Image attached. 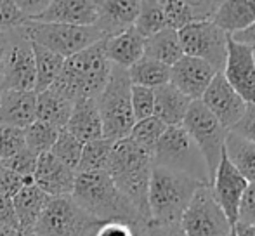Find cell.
Masks as SVG:
<instances>
[{"instance_id":"cell-28","label":"cell","mask_w":255,"mask_h":236,"mask_svg":"<svg viewBox=\"0 0 255 236\" xmlns=\"http://www.w3.org/2000/svg\"><path fill=\"white\" fill-rule=\"evenodd\" d=\"M224 153L229 163L249 182H255V142L228 132L224 141Z\"/></svg>"},{"instance_id":"cell-51","label":"cell","mask_w":255,"mask_h":236,"mask_svg":"<svg viewBox=\"0 0 255 236\" xmlns=\"http://www.w3.org/2000/svg\"><path fill=\"white\" fill-rule=\"evenodd\" d=\"M17 233H19V230H14L10 226L0 224V236H17Z\"/></svg>"},{"instance_id":"cell-22","label":"cell","mask_w":255,"mask_h":236,"mask_svg":"<svg viewBox=\"0 0 255 236\" xmlns=\"http://www.w3.org/2000/svg\"><path fill=\"white\" fill-rule=\"evenodd\" d=\"M144 37L134 26L113 37L104 38V52L113 66L128 70L141 58H144Z\"/></svg>"},{"instance_id":"cell-43","label":"cell","mask_w":255,"mask_h":236,"mask_svg":"<svg viewBox=\"0 0 255 236\" xmlns=\"http://www.w3.org/2000/svg\"><path fill=\"white\" fill-rule=\"evenodd\" d=\"M229 132L247 139L250 142H255V105H247L245 113L235 123V127Z\"/></svg>"},{"instance_id":"cell-57","label":"cell","mask_w":255,"mask_h":236,"mask_svg":"<svg viewBox=\"0 0 255 236\" xmlns=\"http://www.w3.org/2000/svg\"><path fill=\"white\" fill-rule=\"evenodd\" d=\"M254 59H255V51H254Z\"/></svg>"},{"instance_id":"cell-36","label":"cell","mask_w":255,"mask_h":236,"mask_svg":"<svg viewBox=\"0 0 255 236\" xmlns=\"http://www.w3.org/2000/svg\"><path fill=\"white\" fill-rule=\"evenodd\" d=\"M161 7H163L165 26L170 28V30L181 31L188 24L195 23L191 3L189 2H181V0L174 2V0H168V2H161Z\"/></svg>"},{"instance_id":"cell-25","label":"cell","mask_w":255,"mask_h":236,"mask_svg":"<svg viewBox=\"0 0 255 236\" xmlns=\"http://www.w3.org/2000/svg\"><path fill=\"white\" fill-rule=\"evenodd\" d=\"M255 21V0L221 2L212 23L224 33L235 35L243 31Z\"/></svg>"},{"instance_id":"cell-35","label":"cell","mask_w":255,"mask_h":236,"mask_svg":"<svg viewBox=\"0 0 255 236\" xmlns=\"http://www.w3.org/2000/svg\"><path fill=\"white\" fill-rule=\"evenodd\" d=\"M82 149H84V142H80L77 137L70 134L68 130H59L56 142H54L52 149L49 153L54 156L56 160H59L63 165L70 167L71 170L77 172L78 162H80L82 156Z\"/></svg>"},{"instance_id":"cell-44","label":"cell","mask_w":255,"mask_h":236,"mask_svg":"<svg viewBox=\"0 0 255 236\" xmlns=\"http://www.w3.org/2000/svg\"><path fill=\"white\" fill-rule=\"evenodd\" d=\"M139 228L125 223H104L96 230L94 236H137Z\"/></svg>"},{"instance_id":"cell-49","label":"cell","mask_w":255,"mask_h":236,"mask_svg":"<svg viewBox=\"0 0 255 236\" xmlns=\"http://www.w3.org/2000/svg\"><path fill=\"white\" fill-rule=\"evenodd\" d=\"M229 37H231L235 42H238V44L254 47V45H255V21L250 24L249 28H247V30L238 31V33H235V35H229Z\"/></svg>"},{"instance_id":"cell-26","label":"cell","mask_w":255,"mask_h":236,"mask_svg":"<svg viewBox=\"0 0 255 236\" xmlns=\"http://www.w3.org/2000/svg\"><path fill=\"white\" fill-rule=\"evenodd\" d=\"M144 56L168 68L174 66L184 56L179 42V33L170 28H163L161 31L148 37L144 40Z\"/></svg>"},{"instance_id":"cell-29","label":"cell","mask_w":255,"mask_h":236,"mask_svg":"<svg viewBox=\"0 0 255 236\" xmlns=\"http://www.w3.org/2000/svg\"><path fill=\"white\" fill-rule=\"evenodd\" d=\"M33 47V58H35V92H44L49 87H52V84L57 80V77L61 75L64 66V58H61L59 54L49 51V49L37 45L31 42Z\"/></svg>"},{"instance_id":"cell-2","label":"cell","mask_w":255,"mask_h":236,"mask_svg":"<svg viewBox=\"0 0 255 236\" xmlns=\"http://www.w3.org/2000/svg\"><path fill=\"white\" fill-rule=\"evenodd\" d=\"M80 209L91 217L104 223H125L130 226H144L146 223L135 207L118 191L106 172L77 174L71 193Z\"/></svg>"},{"instance_id":"cell-53","label":"cell","mask_w":255,"mask_h":236,"mask_svg":"<svg viewBox=\"0 0 255 236\" xmlns=\"http://www.w3.org/2000/svg\"><path fill=\"white\" fill-rule=\"evenodd\" d=\"M144 226H146V224H144ZM144 226H141V228L137 230V236H142V230H144Z\"/></svg>"},{"instance_id":"cell-38","label":"cell","mask_w":255,"mask_h":236,"mask_svg":"<svg viewBox=\"0 0 255 236\" xmlns=\"http://www.w3.org/2000/svg\"><path fill=\"white\" fill-rule=\"evenodd\" d=\"M24 144V130L9 125H0V160L12 158L16 153H19Z\"/></svg>"},{"instance_id":"cell-14","label":"cell","mask_w":255,"mask_h":236,"mask_svg":"<svg viewBox=\"0 0 255 236\" xmlns=\"http://www.w3.org/2000/svg\"><path fill=\"white\" fill-rule=\"evenodd\" d=\"M247 186H249V181L229 163L226 153L222 151L221 162H219V167L215 170L210 189L214 200L221 207V210L228 217L233 228H235L236 219H238L240 202H242V196L245 193Z\"/></svg>"},{"instance_id":"cell-6","label":"cell","mask_w":255,"mask_h":236,"mask_svg":"<svg viewBox=\"0 0 255 236\" xmlns=\"http://www.w3.org/2000/svg\"><path fill=\"white\" fill-rule=\"evenodd\" d=\"M130 80L124 68L113 66L104 91L98 96V108L103 121V137L120 141L128 137L135 123L130 105Z\"/></svg>"},{"instance_id":"cell-11","label":"cell","mask_w":255,"mask_h":236,"mask_svg":"<svg viewBox=\"0 0 255 236\" xmlns=\"http://www.w3.org/2000/svg\"><path fill=\"white\" fill-rule=\"evenodd\" d=\"M177 33L184 56L202 59L217 73H222L228 56V33L215 26L212 21L191 23Z\"/></svg>"},{"instance_id":"cell-32","label":"cell","mask_w":255,"mask_h":236,"mask_svg":"<svg viewBox=\"0 0 255 236\" xmlns=\"http://www.w3.org/2000/svg\"><path fill=\"white\" fill-rule=\"evenodd\" d=\"M57 135H59V128L44 123L40 120H35L33 123L24 128V144L28 149L40 156L51 151Z\"/></svg>"},{"instance_id":"cell-27","label":"cell","mask_w":255,"mask_h":236,"mask_svg":"<svg viewBox=\"0 0 255 236\" xmlns=\"http://www.w3.org/2000/svg\"><path fill=\"white\" fill-rule=\"evenodd\" d=\"M71 108H73V103L54 89H47L37 94V120L52 125L59 130L66 127Z\"/></svg>"},{"instance_id":"cell-8","label":"cell","mask_w":255,"mask_h":236,"mask_svg":"<svg viewBox=\"0 0 255 236\" xmlns=\"http://www.w3.org/2000/svg\"><path fill=\"white\" fill-rule=\"evenodd\" d=\"M99 226L71 196H57L49 200L33 231L40 236H94Z\"/></svg>"},{"instance_id":"cell-45","label":"cell","mask_w":255,"mask_h":236,"mask_svg":"<svg viewBox=\"0 0 255 236\" xmlns=\"http://www.w3.org/2000/svg\"><path fill=\"white\" fill-rule=\"evenodd\" d=\"M142 236H186L181 224H146Z\"/></svg>"},{"instance_id":"cell-50","label":"cell","mask_w":255,"mask_h":236,"mask_svg":"<svg viewBox=\"0 0 255 236\" xmlns=\"http://www.w3.org/2000/svg\"><path fill=\"white\" fill-rule=\"evenodd\" d=\"M235 236H255V226H245V224H235L233 228Z\"/></svg>"},{"instance_id":"cell-30","label":"cell","mask_w":255,"mask_h":236,"mask_svg":"<svg viewBox=\"0 0 255 236\" xmlns=\"http://www.w3.org/2000/svg\"><path fill=\"white\" fill-rule=\"evenodd\" d=\"M128 80L132 85L146 89H158L161 85L170 84V68L149 58H141L127 70Z\"/></svg>"},{"instance_id":"cell-18","label":"cell","mask_w":255,"mask_h":236,"mask_svg":"<svg viewBox=\"0 0 255 236\" xmlns=\"http://www.w3.org/2000/svg\"><path fill=\"white\" fill-rule=\"evenodd\" d=\"M35 23L71 24V26H94L98 21V3L91 0H59L49 2Z\"/></svg>"},{"instance_id":"cell-46","label":"cell","mask_w":255,"mask_h":236,"mask_svg":"<svg viewBox=\"0 0 255 236\" xmlns=\"http://www.w3.org/2000/svg\"><path fill=\"white\" fill-rule=\"evenodd\" d=\"M0 224L10 226L14 230H19L17 228V219H16V212H14L12 200L5 198L2 195H0Z\"/></svg>"},{"instance_id":"cell-4","label":"cell","mask_w":255,"mask_h":236,"mask_svg":"<svg viewBox=\"0 0 255 236\" xmlns=\"http://www.w3.org/2000/svg\"><path fill=\"white\" fill-rule=\"evenodd\" d=\"M202 186L205 184L195 179L153 165L148 189L149 223L179 224L193 195Z\"/></svg>"},{"instance_id":"cell-20","label":"cell","mask_w":255,"mask_h":236,"mask_svg":"<svg viewBox=\"0 0 255 236\" xmlns=\"http://www.w3.org/2000/svg\"><path fill=\"white\" fill-rule=\"evenodd\" d=\"M98 3V21L94 26L104 37H113L122 31L134 26L137 19L141 2L135 0H108V2H96Z\"/></svg>"},{"instance_id":"cell-21","label":"cell","mask_w":255,"mask_h":236,"mask_svg":"<svg viewBox=\"0 0 255 236\" xmlns=\"http://www.w3.org/2000/svg\"><path fill=\"white\" fill-rule=\"evenodd\" d=\"M64 130L70 132L80 142L98 141L103 137V121L96 99H78L73 103L71 115Z\"/></svg>"},{"instance_id":"cell-33","label":"cell","mask_w":255,"mask_h":236,"mask_svg":"<svg viewBox=\"0 0 255 236\" xmlns=\"http://www.w3.org/2000/svg\"><path fill=\"white\" fill-rule=\"evenodd\" d=\"M134 28L144 38L151 37V35L161 31L163 28H167L165 26V16H163L161 2H141Z\"/></svg>"},{"instance_id":"cell-58","label":"cell","mask_w":255,"mask_h":236,"mask_svg":"<svg viewBox=\"0 0 255 236\" xmlns=\"http://www.w3.org/2000/svg\"><path fill=\"white\" fill-rule=\"evenodd\" d=\"M252 49H254V51H255V45H254V47H252Z\"/></svg>"},{"instance_id":"cell-10","label":"cell","mask_w":255,"mask_h":236,"mask_svg":"<svg viewBox=\"0 0 255 236\" xmlns=\"http://www.w3.org/2000/svg\"><path fill=\"white\" fill-rule=\"evenodd\" d=\"M179 224L186 236H229L233 231L231 223L214 200L210 186L196 189Z\"/></svg>"},{"instance_id":"cell-55","label":"cell","mask_w":255,"mask_h":236,"mask_svg":"<svg viewBox=\"0 0 255 236\" xmlns=\"http://www.w3.org/2000/svg\"><path fill=\"white\" fill-rule=\"evenodd\" d=\"M229 236H235V233H233V231H231V235H229Z\"/></svg>"},{"instance_id":"cell-19","label":"cell","mask_w":255,"mask_h":236,"mask_svg":"<svg viewBox=\"0 0 255 236\" xmlns=\"http://www.w3.org/2000/svg\"><path fill=\"white\" fill-rule=\"evenodd\" d=\"M37 120V92L2 91L0 96V125L26 128Z\"/></svg>"},{"instance_id":"cell-39","label":"cell","mask_w":255,"mask_h":236,"mask_svg":"<svg viewBox=\"0 0 255 236\" xmlns=\"http://www.w3.org/2000/svg\"><path fill=\"white\" fill-rule=\"evenodd\" d=\"M37 162H38L37 153H33L28 148H23L19 153H16L12 158L5 160L3 165L12 170V172L19 174V176L33 179V172H35V169H37Z\"/></svg>"},{"instance_id":"cell-54","label":"cell","mask_w":255,"mask_h":236,"mask_svg":"<svg viewBox=\"0 0 255 236\" xmlns=\"http://www.w3.org/2000/svg\"><path fill=\"white\" fill-rule=\"evenodd\" d=\"M3 167H5V165H3V160H0V170H2Z\"/></svg>"},{"instance_id":"cell-5","label":"cell","mask_w":255,"mask_h":236,"mask_svg":"<svg viewBox=\"0 0 255 236\" xmlns=\"http://www.w3.org/2000/svg\"><path fill=\"white\" fill-rule=\"evenodd\" d=\"M153 165L210 186L207 163L182 125L167 127L153 151Z\"/></svg>"},{"instance_id":"cell-7","label":"cell","mask_w":255,"mask_h":236,"mask_svg":"<svg viewBox=\"0 0 255 236\" xmlns=\"http://www.w3.org/2000/svg\"><path fill=\"white\" fill-rule=\"evenodd\" d=\"M21 28L30 42L56 52L64 59L106 38L96 26H71V24L26 21Z\"/></svg>"},{"instance_id":"cell-42","label":"cell","mask_w":255,"mask_h":236,"mask_svg":"<svg viewBox=\"0 0 255 236\" xmlns=\"http://www.w3.org/2000/svg\"><path fill=\"white\" fill-rule=\"evenodd\" d=\"M236 224L255 226V182H249L245 193H243L242 202H240Z\"/></svg>"},{"instance_id":"cell-40","label":"cell","mask_w":255,"mask_h":236,"mask_svg":"<svg viewBox=\"0 0 255 236\" xmlns=\"http://www.w3.org/2000/svg\"><path fill=\"white\" fill-rule=\"evenodd\" d=\"M28 184H33L31 177H23L19 174L12 172L10 169H7V167L0 170V195L5 196V198L12 200Z\"/></svg>"},{"instance_id":"cell-24","label":"cell","mask_w":255,"mask_h":236,"mask_svg":"<svg viewBox=\"0 0 255 236\" xmlns=\"http://www.w3.org/2000/svg\"><path fill=\"white\" fill-rule=\"evenodd\" d=\"M51 196H47L35 184H28L12 198L19 231H33L38 219L44 214Z\"/></svg>"},{"instance_id":"cell-3","label":"cell","mask_w":255,"mask_h":236,"mask_svg":"<svg viewBox=\"0 0 255 236\" xmlns=\"http://www.w3.org/2000/svg\"><path fill=\"white\" fill-rule=\"evenodd\" d=\"M111 70L113 64L106 58L104 40H101L64 61L63 71L49 89H54L71 103L98 99L110 82Z\"/></svg>"},{"instance_id":"cell-1","label":"cell","mask_w":255,"mask_h":236,"mask_svg":"<svg viewBox=\"0 0 255 236\" xmlns=\"http://www.w3.org/2000/svg\"><path fill=\"white\" fill-rule=\"evenodd\" d=\"M153 170V153L135 144L130 137L113 142L106 174L118 191L135 207L141 217L149 223L148 189Z\"/></svg>"},{"instance_id":"cell-47","label":"cell","mask_w":255,"mask_h":236,"mask_svg":"<svg viewBox=\"0 0 255 236\" xmlns=\"http://www.w3.org/2000/svg\"><path fill=\"white\" fill-rule=\"evenodd\" d=\"M49 2H44V0H37V2H16V5L19 7L21 12L26 16V21H31L38 16V14L44 12V9L47 7Z\"/></svg>"},{"instance_id":"cell-13","label":"cell","mask_w":255,"mask_h":236,"mask_svg":"<svg viewBox=\"0 0 255 236\" xmlns=\"http://www.w3.org/2000/svg\"><path fill=\"white\" fill-rule=\"evenodd\" d=\"M222 75L247 105H255V59L252 47L228 37V56Z\"/></svg>"},{"instance_id":"cell-15","label":"cell","mask_w":255,"mask_h":236,"mask_svg":"<svg viewBox=\"0 0 255 236\" xmlns=\"http://www.w3.org/2000/svg\"><path fill=\"white\" fill-rule=\"evenodd\" d=\"M202 105L208 112L212 113L219 120V123L226 128L231 130L235 127V123L243 117L247 108V103L236 94V91L231 85L226 82L224 75L217 73L214 77V80L210 82V85L207 87V91L202 96Z\"/></svg>"},{"instance_id":"cell-34","label":"cell","mask_w":255,"mask_h":236,"mask_svg":"<svg viewBox=\"0 0 255 236\" xmlns=\"http://www.w3.org/2000/svg\"><path fill=\"white\" fill-rule=\"evenodd\" d=\"M165 130H167V125L161 123L156 117H149V118H146V120L135 121L130 134H128V137H130L135 144L144 148L146 151L153 153Z\"/></svg>"},{"instance_id":"cell-52","label":"cell","mask_w":255,"mask_h":236,"mask_svg":"<svg viewBox=\"0 0 255 236\" xmlns=\"http://www.w3.org/2000/svg\"><path fill=\"white\" fill-rule=\"evenodd\" d=\"M17 236H40V235H37L35 231H19Z\"/></svg>"},{"instance_id":"cell-9","label":"cell","mask_w":255,"mask_h":236,"mask_svg":"<svg viewBox=\"0 0 255 236\" xmlns=\"http://www.w3.org/2000/svg\"><path fill=\"white\" fill-rule=\"evenodd\" d=\"M182 128L188 132L191 141L202 153L208 169L210 184L214 181L215 170L221 162L224 151V141L228 130L219 123V120L202 105V101H193L189 106L186 118L182 121Z\"/></svg>"},{"instance_id":"cell-56","label":"cell","mask_w":255,"mask_h":236,"mask_svg":"<svg viewBox=\"0 0 255 236\" xmlns=\"http://www.w3.org/2000/svg\"><path fill=\"white\" fill-rule=\"evenodd\" d=\"M0 96H2V89H0Z\"/></svg>"},{"instance_id":"cell-41","label":"cell","mask_w":255,"mask_h":236,"mask_svg":"<svg viewBox=\"0 0 255 236\" xmlns=\"http://www.w3.org/2000/svg\"><path fill=\"white\" fill-rule=\"evenodd\" d=\"M26 23V16L19 10L16 2L0 0V30H14Z\"/></svg>"},{"instance_id":"cell-48","label":"cell","mask_w":255,"mask_h":236,"mask_svg":"<svg viewBox=\"0 0 255 236\" xmlns=\"http://www.w3.org/2000/svg\"><path fill=\"white\" fill-rule=\"evenodd\" d=\"M10 42V30H0V85H2L3 68H5L7 51H9Z\"/></svg>"},{"instance_id":"cell-12","label":"cell","mask_w":255,"mask_h":236,"mask_svg":"<svg viewBox=\"0 0 255 236\" xmlns=\"http://www.w3.org/2000/svg\"><path fill=\"white\" fill-rule=\"evenodd\" d=\"M35 58L33 47L23 28L10 30L9 51L2 77V91H33L35 92Z\"/></svg>"},{"instance_id":"cell-31","label":"cell","mask_w":255,"mask_h":236,"mask_svg":"<svg viewBox=\"0 0 255 236\" xmlns=\"http://www.w3.org/2000/svg\"><path fill=\"white\" fill-rule=\"evenodd\" d=\"M113 142L110 139H98V141L85 142L82 149L80 162L77 167V174H89V172H106L108 160H110Z\"/></svg>"},{"instance_id":"cell-16","label":"cell","mask_w":255,"mask_h":236,"mask_svg":"<svg viewBox=\"0 0 255 236\" xmlns=\"http://www.w3.org/2000/svg\"><path fill=\"white\" fill-rule=\"evenodd\" d=\"M217 71L202 59L182 56L170 66V84L191 101H200Z\"/></svg>"},{"instance_id":"cell-23","label":"cell","mask_w":255,"mask_h":236,"mask_svg":"<svg viewBox=\"0 0 255 236\" xmlns=\"http://www.w3.org/2000/svg\"><path fill=\"white\" fill-rule=\"evenodd\" d=\"M191 99L186 98L181 91L174 87L172 84L161 85V87L154 89V113L161 123L167 127H175V125H182L188 113L189 106H191Z\"/></svg>"},{"instance_id":"cell-37","label":"cell","mask_w":255,"mask_h":236,"mask_svg":"<svg viewBox=\"0 0 255 236\" xmlns=\"http://www.w3.org/2000/svg\"><path fill=\"white\" fill-rule=\"evenodd\" d=\"M130 105L132 113H134L135 121L146 120L153 117L154 113V91L153 89L139 87L132 85L130 87Z\"/></svg>"},{"instance_id":"cell-17","label":"cell","mask_w":255,"mask_h":236,"mask_svg":"<svg viewBox=\"0 0 255 236\" xmlns=\"http://www.w3.org/2000/svg\"><path fill=\"white\" fill-rule=\"evenodd\" d=\"M75 179H77V172L63 165L51 153H44L38 156L37 169L33 172V184L40 188L47 196L51 198L71 196Z\"/></svg>"}]
</instances>
